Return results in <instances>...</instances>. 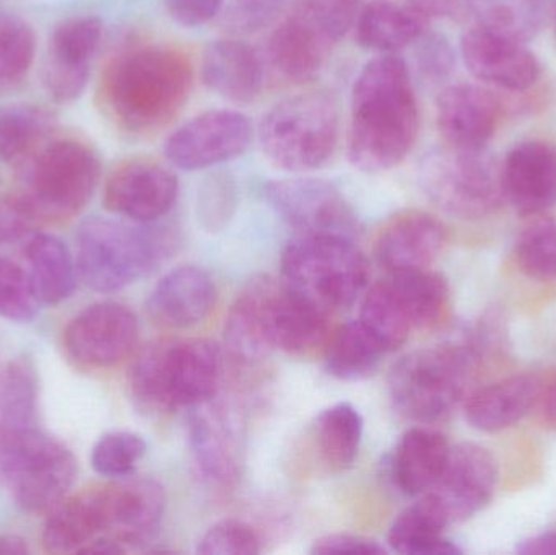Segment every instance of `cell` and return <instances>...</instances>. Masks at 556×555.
I'll return each mask as SVG.
<instances>
[{"label": "cell", "mask_w": 556, "mask_h": 555, "mask_svg": "<svg viewBox=\"0 0 556 555\" xmlns=\"http://www.w3.org/2000/svg\"><path fill=\"white\" fill-rule=\"evenodd\" d=\"M479 358L470 342H446L399 358L389 374L395 411L418 426L446 422L469 396Z\"/></svg>", "instance_id": "obj_5"}, {"label": "cell", "mask_w": 556, "mask_h": 555, "mask_svg": "<svg viewBox=\"0 0 556 555\" xmlns=\"http://www.w3.org/2000/svg\"><path fill=\"white\" fill-rule=\"evenodd\" d=\"M194 65L182 49L137 45L114 54L101 72L98 103L117 129L152 136L181 113L191 97Z\"/></svg>", "instance_id": "obj_1"}, {"label": "cell", "mask_w": 556, "mask_h": 555, "mask_svg": "<svg viewBox=\"0 0 556 555\" xmlns=\"http://www.w3.org/2000/svg\"><path fill=\"white\" fill-rule=\"evenodd\" d=\"M103 29L94 15L72 16L55 26L42 64V85L55 103H72L84 93Z\"/></svg>", "instance_id": "obj_17"}, {"label": "cell", "mask_w": 556, "mask_h": 555, "mask_svg": "<svg viewBox=\"0 0 556 555\" xmlns=\"http://www.w3.org/2000/svg\"><path fill=\"white\" fill-rule=\"evenodd\" d=\"M544 381L538 375H513L479 390L464 401V414L472 429L498 433L511 429L538 409Z\"/></svg>", "instance_id": "obj_27"}, {"label": "cell", "mask_w": 556, "mask_h": 555, "mask_svg": "<svg viewBox=\"0 0 556 555\" xmlns=\"http://www.w3.org/2000/svg\"><path fill=\"white\" fill-rule=\"evenodd\" d=\"M100 176V156L90 143L52 136L16 166V189L10 199L33 225L61 224L87 207Z\"/></svg>", "instance_id": "obj_4"}, {"label": "cell", "mask_w": 556, "mask_h": 555, "mask_svg": "<svg viewBox=\"0 0 556 555\" xmlns=\"http://www.w3.org/2000/svg\"><path fill=\"white\" fill-rule=\"evenodd\" d=\"M290 3L291 0H225L222 23L233 35H253L277 23Z\"/></svg>", "instance_id": "obj_46"}, {"label": "cell", "mask_w": 556, "mask_h": 555, "mask_svg": "<svg viewBox=\"0 0 556 555\" xmlns=\"http://www.w3.org/2000/svg\"><path fill=\"white\" fill-rule=\"evenodd\" d=\"M77 472L71 450L38 427L0 430V479L23 510H51L67 497Z\"/></svg>", "instance_id": "obj_9"}, {"label": "cell", "mask_w": 556, "mask_h": 555, "mask_svg": "<svg viewBox=\"0 0 556 555\" xmlns=\"http://www.w3.org/2000/svg\"><path fill=\"white\" fill-rule=\"evenodd\" d=\"M358 321L386 352L401 349L414 331L404 306L399 302L388 280L366 292Z\"/></svg>", "instance_id": "obj_39"}, {"label": "cell", "mask_w": 556, "mask_h": 555, "mask_svg": "<svg viewBox=\"0 0 556 555\" xmlns=\"http://www.w3.org/2000/svg\"><path fill=\"white\" fill-rule=\"evenodd\" d=\"M290 9L309 20L339 45L358 18V0H291Z\"/></svg>", "instance_id": "obj_45"}, {"label": "cell", "mask_w": 556, "mask_h": 555, "mask_svg": "<svg viewBox=\"0 0 556 555\" xmlns=\"http://www.w3.org/2000/svg\"><path fill=\"white\" fill-rule=\"evenodd\" d=\"M23 260L45 305H59L71 299L77 286V261L59 238L36 234L23 243Z\"/></svg>", "instance_id": "obj_32"}, {"label": "cell", "mask_w": 556, "mask_h": 555, "mask_svg": "<svg viewBox=\"0 0 556 555\" xmlns=\"http://www.w3.org/2000/svg\"><path fill=\"white\" fill-rule=\"evenodd\" d=\"M260 143L266 159L283 172L323 168L339 146L337 104L319 91L278 101L261 119Z\"/></svg>", "instance_id": "obj_8"}, {"label": "cell", "mask_w": 556, "mask_h": 555, "mask_svg": "<svg viewBox=\"0 0 556 555\" xmlns=\"http://www.w3.org/2000/svg\"><path fill=\"white\" fill-rule=\"evenodd\" d=\"M100 537L97 491L90 489L62 499L48 512L42 530V546L51 554L84 553Z\"/></svg>", "instance_id": "obj_31"}, {"label": "cell", "mask_w": 556, "mask_h": 555, "mask_svg": "<svg viewBox=\"0 0 556 555\" xmlns=\"http://www.w3.org/2000/svg\"><path fill=\"white\" fill-rule=\"evenodd\" d=\"M415 59H417L418 72L421 77L431 84L450 78L453 74L456 58L453 48L444 36L437 33H425L418 41H415Z\"/></svg>", "instance_id": "obj_48"}, {"label": "cell", "mask_w": 556, "mask_h": 555, "mask_svg": "<svg viewBox=\"0 0 556 555\" xmlns=\"http://www.w3.org/2000/svg\"><path fill=\"white\" fill-rule=\"evenodd\" d=\"M505 201L525 217L544 215L556 204V146L528 140L509 150L502 163Z\"/></svg>", "instance_id": "obj_21"}, {"label": "cell", "mask_w": 556, "mask_h": 555, "mask_svg": "<svg viewBox=\"0 0 556 555\" xmlns=\"http://www.w3.org/2000/svg\"><path fill=\"white\" fill-rule=\"evenodd\" d=\"M503 108L498 98L476 84H454L437 100V126L447 147L483 150L495 136Z\"/></svg>", "instance_id": "obj_20"}, {"label": "cell", "mask_w": 556, "mask_h": 555, "mask_svg": "<svg viewBox=\"0 0 556 555\" xmlns=\"http://www.w3.org/2000/svg\"><path fill=\"white\" fill-rule=\"evenodd\" d=\"M515 260L529 279L556 280V220L538 215L515 241Z\"/></svg>", "instance_id": "obj_41"}, {"label": "cell", "mask_w": 556, "mask_h": 555, "mask_svg": "<svg viewBox=\"0 0 556 555\" xmlns=\"http://www.w3.org/2000/svg\"><path fill=\"white\" fill-rule=\"evenodd\" d=\"M388 282L404 306L414 329L433 328L450 308L447 280L431 267L391 274Z\"/></svg>", "instance_id": "obj_37"}, {"label": "cell", "mask_w": 556, "mask_h": 555, "mask_svg": "<svg viewBox=\"0 0 556 555\" xmlns=\"http://www.w3.org/2000/svg\"><path fill=\"white\" fill-rule=\"evenodd\" d=\"M356 41L379 54H395L427 33L428 18L397 0H371L356 18Z\"/></svg>", "instance_id": "obj_29"}, {"label": "cell", "mask_w": 556, "mask_h": 555, "mask_svg": "<svg viewBox=\"0 0 556 555\" xmlns=\"http://www.w3.org/2000/svg\"><path fill=\"white\" fill-rule=\"evenodd\" d=\"M266 321L274 351L293 357L316 354L330 338L329 315L291 292L281 280L269 279Z\"/></svg>", "instance_id": "obj_24"}, {"label": "cell", "mask_w": 556, "mask_h": 555, "mask_svg": "<svg viewBox=\"0 0 556 555\" xmlns=\"http://www.w3.org/2000/svg\"><path fill=\"white\" fill-rule=\"evenodd\" d=\"M179 195L178 176L152 160H129L106 179L103 204L134 224H150L169 214Z\"/></svg>", "instance_id": "obj_18"}, {"label": "cell", "mask_w": 556, "mask_h": 555, "mask_svg": "<svg viewBox=\"0 0 556 555\" xmlns=\"http://www.w3.org/2000/svg\"><path fill=\"white\" fill-rule=\"evenodd\" d=\"M516 551L522 555H556V530L521 541Z\"/></svg>", "instance_id": "obj_52"}, {"label": "cell", "mask_w": 556, "mask_h": 555, "mask_svg": "<svg viewBox=\"0 0 556 555\" xmlns=\"http://www.w3.org/2000/svg\"><path fill=\"white\" fill-rule=\"evenodd\" d=\"M58 129L51 110L36 104H12L0 110V160L18 166L38 152Z\"/></svg>", "instance_id": "obj_35"}, {"label": "cell", "mask_w": 556, "mask_h": 555, "mask_svg": "<svg viewBox=\"0 0 556 555\" xmlns=\"http://www.w3.org/2000/svg\"><path fill=\"white\" fill-rule=\"evenodd\" d=\"M555 0H469L476 26L496 35L529 42L554 16Z\"/></svg>", "instance_id": "obj_33"}, {"label": "cell", "mask_w": 556, "mask_h": 555, "mask_svg": "<svg viewBox=\"0 0 556 555\" xmlns=\"http://www.w3.org/2000/svg\"><path fill=\"white\" fill-rule=\"evenodd\" d=\"M420 110L401 55L366 62L352 90L346 155L355 168L382 173L401 165L417 143Z\"/></svg>", "instance_id": "obj_2"}, {"label": "cell", "mask_w": 556, "mask_h": 555, "mask_svg": "<svg viewBox=\"0 0 556 555\" xmlns=\"http://www.w3.org/2000/svg\"><path fill=\"white\" fill-rule=\"evenodd\" d=\"M418 185L428 201L451 217L482 220L505 204L502 165L483 150L454 147L421 160Z\"/></svg>", "instance_id": "obj_10"}, {"label": "cell", "mask_w": 556, "mask_h": 555, "mask_svg": "<svg viewBox=\"0 0 556 555\" xmlns=\"http://www.w3.org/2000/svg\"><path fill=\"white\" fill-rule=\"evenodd\" d=\"M538 409L541 411L542 420L547 427L556 430V377L542 388Z\"/></svg>", "instance_id": "obj_53"}, {"label": "cell", "mask_w": 556, "mask_h": 555, "mask_svg": "<svg viewBox=\"0 0 556 555\" xmlns=\"http://www.w3.org/2000/svg\"><path fill=\"white\" fill-rule=\"evenodd\" d=\"M267 202L278 217L300 235H343L355 238L358 220L345 195L320 178H287L267 182Z\"/></svg>", "instance_id": "obj_11"}, {"label": "cell", "mask_w": 556, "mask_h": 555, "mask_svg": "<svg viewBox=\"0 0 556 555\" xmlns=\"http://www.w3.org/2000/svg\"><path fill=\"white\" fill-rule=\"evenodd\" d=\"M222 378L224 354L214 341L159 339L137 352L129 390L142 413L165 416L214 400Z\"/></svg>", "instance_id": "obj_3"}, {"label": "cell", "mask_w": 556, "mask_h": 555, "mask_svg": "<svg viewBox=\"0 0 556 555\" xmlns=\"http://www.w3.org/2000/svg\"><path fill=\"white\" fill-rule=\"evenodd\" d=\"M412 9L430 18H447L466 12L469 0H404Z\"/></svg>", "instance_id": "obj_51"}, {"label": "cell", "mask_w": 556, "mask_h": 555, "mask_svg": "<svg viewBox=\"0 0 556 555\" xmlns=\"http://www.w3.org/2000/svg\"><path fill=\"white\" fill-rule=\"evenodd\" d=\"M253 126L240 111H207L169 134L165 156L186 172L207 169L238 159L250 149Z\"/></svg>", "instance_id": "obj_14"}, {"label": "cell", "mask_w": 556, "mask_h": 555, "mask_svg": "<svg viewBox=\"0 0 556 555\" xmlns=\"http://www.w3.org/2000/svg\"><path fill=\"white\" fill-rule=\"evenodd\" d=\"M238 209V186L227 172L205 176L198 191V218L208 234H218L233 220Z\"/></svg>", "instance_id": "obj_43"}, {"label": "cell", "mask_w": 556, "mask_h": 555, "mask_svg": "<svg viewBox=\"0 0 556 555\" xmlns=\"http://www.w3.org/2000/svg\"><path fill=\"white\" fill-rule=\"evenodd\" d=\"M13 241L18 240L0 237V318L26 323L35 319L42 303L26 263H20L3 251Z\"/></svg>", "instance_id": "obj_40"}, {"label": "cell", "mask_w": 556, "mask_h": 555, "mask_svg": "<svg viewBox=\"0 0 556 555\" xmlns=\"http://www.w3.org/2000/svg\"><path fill=\"white\" fill-rule=\"evenodd\" d=\"M447 230L428 212L408 211L395 215L379 231L376 260L389 274L428 269L443 253Z\"/></svg>", "instance_id": "obj_22"}, {"label": "cell", "mask_w": 556, "mask_h": 555, "mask_svg": "<svg viewBox=\"0 0 556 555\" xmlns=\"http://www.w3.org/2000/svg\"><path fill=\"white\" fill-rule=\"evenodd\" d=\"M388 354L359 321L346 323L330 335L324 348L327 374L337 380L358 381L378 370Z\"/></svg>", "instance_id": "obj_36"}, {"label": "cell", "mask_w": 556, "mask_h": 555, "mask_svg": "<svg viewBox=\"0 0 556 555\" xmlns=\"http://www.w3.org/2000/svg\"><path fill=\"white\" fill-rule=\"evenodd\" d=\"M446 437L430 426L414 427L399 440L392 456V479L405 495H424L450 458Z\"/></svg>", "instance_id": "obj_28"}, {"label": "cell", "mask_w": 556, "mask_h": 555, "mask_svg": "<svg viewBox=\"0 0 556 555\" xmlns=\"http://www.w3.org/2000/svg\"><path fill=\"white\" fill-rule=\"evenodd\" d=\"M205 87L235 104H250L263 93L266 64L263 55L240 39H217L201 61Z\"/></svg>", "instance_id": "obj_26"}, {"label": "cell", "mask_w": 556, "mask_h": 555, "mask_svg": "<svg viewBox=\"0 0 556 555\" xmlns=\"http://www.w3.org/2000/svg\"><path fill=\"white\" fill-rule=\"evenodd\" d=\"M225 0H165L169 18L185 28H195L220 15Z\"/></svg>", "instance_id": "obj_49"}, {"label": "cell", "mask_w": 556, "mask_h": 555, "mask_svg": "<svg viewBox=\"0 0 556 555\" xmlns=\"http://www.w3.org/2000/svg\"><path fill=\"white\" fill-rule=\"evenodd\" d=\"M319 458L333 471L349 469L355 463L363 440V417L349 403L327 407L314 426Z\"/></svg>", "instance_id": "obj_38"}, {"label": "cell", "mask_w": 556, "mask_h": 555, "mask_svg": "<svg viewBox=\"0 0 556 555\" xmlns=\"http://www.w3.org/2000/svg\"><path fill=\"white\" fill-rule=\"evenodd\" d=\"M496 484L498 465L492 453L476 443H460L451 446L443 472L424 495L451 527L482 512L492 502Z\"/></svg>", "instance_id": "obj_16"}, {"label": "cell", "mask_w": 556, "mask_h": 555, "mask_svg": "<svg viewBox=\"0 0 556 555\" xmlns=\"http://www.w3.org/2000/svg\"><path fill=\"white\" fill-rule=\"evenodd\" d=\"M36 55V35L23 20L0 23V94L22 88Z\"/></svg>", "instance_id": "obj_42"}, {"label": "cell", "mask_w": 556, "mask_h": 555, "mask_svg": "<svg viewBox=\"0 0 556 555\" xmlns=\"http://www.w3.org/2000/svg\"><path fill=\"white\" fill-rule=\"evenodd\" d=\"M281 282L326 315L350 308L365 293L369 263L355 238L300 235L285 247Z\"/></svg>", "instance_id": "obj_7"}, {"label": "cell", "mask_w": 556, "mask_h": 555, "mask_svg": "<svg viewBox=\"0 0 556 555\" xmlns=\"http://www.w3.org/2000/svg\"><path fill=\"white\" fill-rule=\"evenodd\" d=\"M467 71L490 87L521 93L538 84L542 65L526 42L472 26L460 39Z\"/></svg>", "instance_id": "obj_19"}, {"label": "cell", "mask_w": 556, "mask_h": 555, "mask_svg": "<svg viewBox=\"0 0 556 555\" xmlns=\"http://www.w3.org/2000/svg\"><path fill=\"white\" fill-rule=\"evenodd\" d=\"M97 491L101 537L126 553L149 544L159 534L165 515L166 495L149 478H121Z\"/></svg>", "instance_id": "obj_15"}, {"label": "cell", "mask_w": 556, "mask_h": 555, "mask_svg": "<svg viewBox=\"0 0 556 555\" xmlns=\"http://www.w3.org/2000/svg\"><path fill=\"white\" fill-rule=\"evenodd\" d=\"M139 339V319L129 306L100 302L81 310L65 326L62 344L72 362L104 370L126 361Z\"/></svg>", "instance_id": "obj_13"}, {"label": "cell", "mask_w": 556, "mask_h": 555, "mask_svg": "<svg viewBox=\"0 0 556 555\" xmlns=\"http://www.w3.org/2000/svg\"><path fill=\"white\" fill-rule=\"evenodd\" d=\"M447 524L434 505L421 495L417 504L405 508L388 534L392 551L405 555H457L463 553L444 537Z\"/></svg>", "instance_id": "obj_34"}, {"label": "cell", "mask_w": 556, "mask_h": 555, "mask_svg": "<svg viewBox=\"0 0 556 555\" xmlns=\"http://www.w3.org/2000/svg\"><path fill=\"white\" fill-rule=\"evenodd\" d=\"M189 411V450L199 475L207 484L222 491L235 488L243 471L240 416L218 396Z\"/></svg>", "instance_id": "obj_12"}, {"label": "cell", "mask_w": 556, "mask_h": 555, "mask_svg": "<svg viewBox=\"0 0 556 555\" xmlns=\"http://www.w3.org/2000/svg\"><path fill=\"white\" fill-rule=\"evenodd\" d=\"M378 541L359 534L333 533L314 541L311 554H384Z\"/></svg>", "instance_id": "obj_50"}, {"label": "cell", "mask_w": 556, "mask_h": 555, "mask_svg": "<svg viewBox=\"0 0 556 555\" xmlns=\"http://www.w3.org/2000/svg\"><path fill=\"white\" fill-rule=\"evenodd\" d=\"M146 453V440L137 433L111 432L94 443L91 466L104 478H127L132 475Z\"/></svg>", "instance_id": "obj_44"}, {"label": "cell", "mask_w": 556, "mask_h": 555, "mask_svg": "<svg viewBox=\"0 0 556 555\" xmlns=\"http://www.w3.org/2000/svg\"><path fill=\"white\" fill-rule=\"evenodd\" d=\"M552 20H554L556 25V0H555V7H554V16H552Z\"/></svg>", "instance_id": "obj_55"}, {"label": "cell", "mask_w": 556, "mask_h": 555, "mask_svg": "<svg viewBox=\"0 0 556 555\" xmlns=\"http://www.w3.org/2000/svg\"><path fill=\"white\" fill-rule=\"evenodd\" d=\"M78 276L97 292H117L162 266L176 250L169 227L129 225L113 218H87L77 231Z\"/></svg>", "instance_id": "obj_6"}, {"label": "cell", "mask_w": 556, "mask_h": 555, "mask_svg": "<svg viewBox=\"0 0 556 555\" xmlns=\"http://www.w3.org/2000/svg\"><path fill=\"white\" fill-rule=\"evenodd\" d=\"M333 45L316 25L288 7L266 45L270 71L290 85H303L323 71Z\"/></svg>", "instance_id": "obj_25"}, {"label": "cell", "mask_w": 556, "mask_h": 555, "mask_svg": "<svg viewBox=\"0 0 556 555\" xmlns=\"http://www.w3.org/2000/svg\"><path fill=\"white\" fill-rule=\"evenodd\" d=\"M267 279L251 282L228 313L225 344L231 357L243 365L257 364L274 352L266 323Z\"/></svg>", "instance_id": "obj_30"}, {"label": "cell", "mask_w": 556, "mask_h": 555, "mask_svg": "<svg viewBox=\"0 0 556 555\" xmlns=\"http://www.w3.org/2000/svg\"><path fill=\"white\" fill-rule=\"evenodd\" d=\"M261 551L260 533L243 520L218 521L198 544V553L204 555L260 554Z\"/></svg>", "instance_id": "obj_47"}, {"label": "cell", "mask_w": 556, "mask_h": 555, "mask_svg": "<svg viewBox=\"0 0 556 555\" xmlns=\"http://www.w3.org/2000/svg\"><path fill=\"white\" fill-rule=\"evenodd\" d=\"M217 300V286L211 274L186 264L169 270L153 287L147 313L162 328L189 329L211 316Z\"/></svg>", "instance_id": "obj_23"}, {"label": "cell", "mask_w": 556, "mask_h": 555, "mask_svg": "<svg viewBox=\"0 0 556 555\" xmlns=\"http://www.w3.org/2000/svg\"><path fill=\"white\" fill-rule=\"evenodd\" d=\"M29 554L28 543L18 534H0V555Z\"/></svg>", "instance_id": "obj_54"}]
</instances>
